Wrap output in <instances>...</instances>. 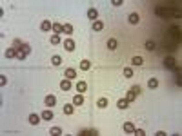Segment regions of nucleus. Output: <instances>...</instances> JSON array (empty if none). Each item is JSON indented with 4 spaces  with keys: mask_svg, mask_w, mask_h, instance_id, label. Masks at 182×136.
Masks as SVG:
<instances>
[{
    "mask_svg": "<svg viewBox=\"0 0 182 136\" xmlns=\"http://www.w3.org/2000/svg\"><path fill=\"white\" fill-rule=\"evenodd\" d=\"M27 55H31V45L29 44H22V47L16 49V58H18V60H26Z\"/></svg>",
    "mask_w": 182,
    "mask_h": 136,
    "instance_id": "obj_1",
    "label": "nucleus"
},
{
    "mask_svg": "<svg viewBox=\"0 0 182 136\" xmlns=\"http://www.w3.org/2000/svg\"><path fill=\"white\" fill-rule=\"evenodd\" d=\"M139 94H140V87H139V86H135L133 89H129V91H128L126 100L129 102V104H131V102H135V100H136V96H139Z\"/></svg>",
    "mask_w": 182,
    "mask_h": 136,
    "instance_id": "obj_2",
    "label": "nucleus"
},
{
    "mask_svg": "<svg viewBox=\"0 0 182 136\" xmlns=\"http://www.w3.org/2000/svg\"><path fill=\"white\" fill-rule=\"evenodd\" d=\"M175 65H177V62H175L173 56H166V58H164V67H166V69L173 71V67H175Z\"/></svg>",
    "mask_w": 182,
    "mask_h": 136,
    "instance_id": "obj_3",
    "label": "nucleus"
},
{
    "mask_svg": "<svg viewBox=\"0 0 182 136\" xmlns=\"http://www.w3.org/2000/svg\"><path fill=\"white\" fill-rule=\"evenodd\" d=\"M75 107H80L82 104H84V96H82V93H78V94H75L73 96V102H71Z\"/></svg>",
    "mask_w": 182,
    "mask_h": 136,
    "instance_id": "obj_4",
    "label": "nucleus"
},
{
    "mask_svg": "<svg viewBox=\"0 0 182 136\" xmlns=\"http://www.w3.org/2000/svg\"><path fill=\"white\" fill-rule=\"evenodd\" d=\"M128 22H129L131 26H136V24L140 22V16L136 15V13H129V16H128Z\"/></svg>",
    "mask_w": 182,
    "mask_h": 136,
    "instance_id": "obj_5",
    "label": "nucleus"
},
{
    "mask_svg": "<svg viewBox=\"0 0 182 136\" xmlns=\"http://www.w3.org/2000/svg\"><path fill=\"white\" fill-rule=\"evenodd\" d=\"M64 49L66 51H75V40H71V38L64 40Z\"/></svg>",
    "mask_w": 182,
    "mask_h": 136,
    "instance_id": "obj_6",
    "label": "nucleus"
},
{
    "mask_svg": "<svg viewBox=\"0 0 182 136\" xmlns=\"http://www.w3.org/2000/svg\"><path fill=\"white\" fill-rule=\"evenodd\" d=\"M27 120H29V123H31V125H38L42 118L38 116V114H35V112H33V114H29V118H27Z\"/></svg>",
    "mask_w": 182,
    "mask_h": 136,
    "instance_id": "obj_7",
    "label": "nucleus"
},
{
    "mask_svg": "<svg viewBox=\"0 0 182 136\" xmlns=\"http://www.w3.org/2000/svg\"><path fill=\"white\" fill-rule=\"evenodd\" d=\"M88 18H89V20H93V22H95V20H98V11H96L95 7H91V9L88 11Z\"/></svg>",
    "mask_w": 182,
    "mask_h": 136,
    "instance_id": "obj_8",
    "label": "nucleus"
},
{
    "mask_svg": "<svg viewBox=\"0 0 182 136\" xmlns=\"http://www.w3.org/2000/svg\"><path fill=\"white\" fill-rule=\"evenodd\" d=\"M60 89L62 91H69L71 89V80H69V78H64V80L60 82Z\"/></svg>",
    "mask_w": 182,
    "mask_h": 136,
    "instance_id": "obj_9",
    "label": "nucleus"
},
{
    "mask_svg": "<svg viewBox=\"0 0 182 136\" xmlns=\"http://www.w3.org/2000/svg\"><path fill=\"white\" fill-rule=\"evenodd\" d=\"M40 118H42L44 122H49V120H53V112H51L49 109H46L42 114H40Z\"/></svg>",
    "mask_w": 182,
    "mask_h": 136,
    "instance_id": "obj_10",
    "label": "nucleus"
},
{
    "mask_svg": "<svg viewBox=\"0 0 182 136\" xmlns=\"http://www.w3.org/2000/svg\"><path fill=\"white\" fill-rule=\"evenodd\" d=\"M91 27H93V31H102V29H104V22H102V20H95Z\"/></svg>",
    "mask_w": 182,
    "mask_h": 136,
    "instance_id": "obj_11",
    "label": "nucleus"
},
{
    "mask_svg": "<svg viewBox=\"0 0 182 136\" xmlns=\"http://www.w3.org/2000/svg\"><path fill=\"white\" fill-rule=\"evenodd\" d=\"M55 104H56V98H55L53 94H48V96H46V105H48V107H53Z\"/></svg>",
    "mask_w": 182,
    "mask_h": 136,
    "instance_id": "obj_12",
    "label": "nucleus"
},
{
    "mask_svg": "<svg viewBox=\"0 0 182 136\" xmlns=\"http://www.w3.org/2000/svg\"><path fill=\"white\" fill-rule=\"evenodd\" d=\"M40 29L42 31H51V29H53V24H51L49 20H44L42 24H40Z\"/></svg>",
    "mask_w": 182,
    "mask_h": 136,
    "instance_id": "obj_13",
    "label": "nucleus"
},
{
    "mask_svg": "<svg viewBox=\"0 0 182 136\" xmlns=\"http://www.w3.org/2000/svg\"><path fill=\"white\" fill-rule=\"evenodd\" d=\"M5 58H16V49L15 47L5 49Z\"/></svg>",
    "mask_w": 182,
    "mask_h": 136,
    "instance_id": "obj_14",
    "label": "nucleus"
},
{
    "mask_svg": "<svg viewBox=\"0 0 182 136\" xmlns=\"http://www.w3.org/2000/svg\"><path fill=\"white\" fill-rule=\"evenodd\" d=\"M128 105H129V102H128L126 98H120V100L117 102V107H118V109H126Z\"/></svg>",
    "mask_w": 182,
    "mask_h": 136,
    "instance_id": "obj_15",
    "label": "nucleus"
},
{
    "mask_svg": "<svg viewBox=\"0 0 182 136\" xmlns=\"http://www.w3.org/2000/svg\"><path fill=\"white\" fill-rule=\"evenodd\" d=\"M124 131L131 134V133H135V125H133L131 122H126V123H124Z\"/></svg>",
    "mask_w": 182,
    "mask_h": 136,
    "instance_id": "obj_16",
    "label": "nucleus"
},
{
    "mask_svg": "<svg viewBox=\"0 0 182 136\" xmlns=\"http://www.w3.org/2000/svg\"><path fill=\"white\" fill-rule=\"evenodd\" d=\"M64 112H66V114H73V112H75V105H73V104H66L64 105Z\"/></svg>",
    "mask_w": 182,
    "mask_h": 136,
    "instance_id": "obj_17",
    "label": "nucleus"
},
{
    "mask_svg": "<svg viewBox=\"0 0 182 136\" xmlns=\"http://www.w3.org/2000/svg\"><path fill=\"white\" fill-rule=\"evenodd\" d=\"M117 45H118V42L115 40V38H109V40H107V49H109V51L117 49Z\"/></svg>",
    "mask_w": 182,
    "mask_h": 136,
    "instance_id": "obj_18",
    "label": "nucleus"
},
{
    "mask_svg": "<svg viewBox=\"0 0 182 136\" xmlns=\"http://www.w3.org/2000/svg\"><path fill=\"white\" fill-rule=\"evenodd\" d=\"M62 29H64V26H62V24H58V22H56V24H53V33H55V35H60Z\"/></svg>",
    "mask_w": 182,
    "mask_h": 136,
    "instance_id": "obj_19",
    "label": "nucleus"
},
{
    "mask_svg": "<svg viewBox=\"0 0 182 136\" xmlns=\"http://www.w3.org/2000/svg\"><path fill=\"white\" fill-rule=\"evenodd\" d=\"M89 67H91V62L89 60H82L80 62V69L82 71H89Z\"/></svg>",
    "mask_w": 182,
    "mask_h": 136,
    "instance_id": "obj_20",
    "label": "nucleus"
},
{
    "mask_svg": "<svg viewBox=\"0 0 182 136\" xmlns=\"http://www.w3.org/2000/svg\"><path fill=\"white\" fill-rule=\"evenodd\" d=\"M86 89H88V83L86 82H78L77 83V91H78V93H84Z\"/></svg>",
    "mask_w": 182,
    "mask_h": 136,
    "instance_id": "obj_21",
    "label": "nucleus"
},
{
    "mask_svg": "<svg viewBox=\"0 0 182 136\" xmlns=\"http://www.w3.org/2000/svg\"><path fill=\"white\" fill-rule=\"evenodd\" d=\"M147 86H149V89H157L158 87V80H157V78H149Z\"/></svg>",
    "mask_w": 182,
    "mask_h": 136,
    "instance_id": "obj_22",
    "label": "nucleus"
},
{
    "mask_svg": "<svg viewBox=\"0 0 182 136\" xmlns=\"http://www.w3.org/2000/svg\"><path fill=\"white\" fill-rule=\"evenodd\" d=\"M96 107H100V109H106V107H107V98H100L98 102H96Z\"/></svg>",
    "mask_w": 182,
    "mask_h": 136,
    "instance_id": "obj_23",
    "label": "nucleus"
},
{
    "mask_svg": "<svg viewBox=\"0 0 182 136\" xmlns=\"http://www.w3.org/2000/svg\"><path fill=\"white\" fill-rule=\"evenodd\" d=\"M62 33H64V35H71V33H73V26H71V24H64V29H62Z\"/></svg>",
    "mask_w": 182,
    "mask_h": 136,
    "instance_id": "obj_24",
    "label": "nucleus"
},
{
    "mask_svg": "<svg viewBox=\"0 0 182 136\" xmlns=\"http://www.w3.org/2000/svg\"><path fill=\"white\" fill-rule=\"evenodd\" d=\"M66 78H77V71L75 69H66Z\"/></svg>",
    "mask_w": 182,
    "mask_h": 136,
    "instance_id": "obj_25",
    "label": "nucleus"
},
{
    "mask_svg": "<svg viewBox=\"0 0 182 136\" xmlns=\"http://www.w3.org/2000/svg\"><path fill=\"white\" fill-rule=\"evenodd\" d=\"M51 64L53 65H60L62 64V56H58V55H55L53 58H51Z\"/></svg>",
    "mask_w": 182,
    "mask_h": 136,
    "instance_id": "obj_26",
    "label": "nucleus"
},
{
    "mask_svg": "<svg viewBox=\"0 0 182 136\" xmlns=\"http://www.w3.org/2000/svg\"><path fill=\"white\" fill-rule=\"evenodd\" d=\"M142 62H144V58H142V56H133L131 64H133V65H142Z\"/></svg>",
    "mask_w": 182,
    "mask_h": 136,
    "instance_id": "obj_27",
    "label": "nucleus"
},
{
    "mask_svg": "<svg viewBox=\"0 0 182 136\" xmlns=\"http://www.w3.org/2000/svg\"><path fill=\"white\" fill-rule=\"evenodd\" d=\"M133 69H131V67H124V76H126V78H131L133 76Z\"/></svg>",
    "mask_w": 182,
    "mask_h": 136,
    "instance_id": "obj_28",
    "label": "nucleus"
},
{
    "mask_svg": "<svg viewBox=\"0 0 182 136\" xmlns=\"http://www.w3.org/2000/svg\"><path fill=\"white\" fill-rule=\"evenodd\" d=\"M88 134L96 136V134H98V131H96V129H91V131H80V136H88Z\"/></svg>",
    "mask_w": 182,
    "mask_h": 136,
    "instance_id": "obj_29",
    "label": "nucleus"
},
{
    "mask_svg": "<svg viewBox=\"0 0 182 136\" xmlns=\"http://www.w3.org/2000/svg\"><path fill=\"white\" fill-rule=\"evenodd\" d=\"M155 45H157V44H155V42H153V40H147V42L144 44V47H146L147 51H151V49H155Z\"/></svg>",
    "mask_w": 182,
    "mask_h": 136,
    "instance_id": "obj_30",
    "label": "nucleus"
},
{
    "mask_svg": "<svg viewBox=\"0 0 182 136\" xmlns=\"http://www.w3.org/2000/svg\"><path fill=\"white\" fill-rule=\"evenodd\" d=\"M51 44H53V45H58V44H60V35H53V36H51Z\"/></svg>",
    "mask_w": 182,
    "mask_h": 136,
    "instance_id": "obj_31",
    "label": "nucleus"
},
{
    "mask_svg": "<svg viewBox=\"0 0 182 136\" xmlns=\"http://www.w3.org/2000/svg\"><path fill=\"white\" fill-rule=\"evenodd\" d=\"M49 133L53 134V136H58V134H62V127H53Z\"/></svg>",
    "mask_w": 182,
    "mask_h": 136,
    "instance_id": "obj_32",
    "label": "nucleus"
},
{
    "mask_svg": "<svg viewBox=\"0 0 182 136\" xmlns=\"http://www.w3.org/2000/svg\"><path fill=\"white\" fill-rule=\"evenodd\" d=\"M5 83H7V78H5V76L2 75V76H0V86H2V87H4V86H5Z\"/></svg>",
    "mask_w": 182,
    "mask_h": 136,
    "instance_id": "obj_33",
    "label": "nucleus"
},
{
    "mask_svg": "<svg viewBox=\"0 0 182 136\" xmlns=\"http://www.w3.org/2000/svg\"><path fill=\"white\" fill-rule=\"evenodd\" d=\"M13 47H15V49L22 47V42H20V40H15V42H13Z\"/></svg>",
    "mask_w": 182,
    "mask_h": 136,
    "instance_id": "obj_34",
    "label": "nucleus"
},
{
    "mask_svg": "<svg viewBox=\"0 0 182 136\" xmlns=\"http://www.w3.org/2000/svg\"><path fill=\"white\" fill-rule=\"evenodd\" d=\"M135 134H136V136H144L146 133H144V131H142V129H135Z\"/></svg>",
    "mask_w": 182,
    "mask_h": 136,
    "instance_id": "obj_35",
    "label": "nucleus"
},
{
    "mask_svg": "<svg viewBox=\"0 0 182 136\" xmlns=\"http://www.w3.org/2000/svg\"><path fill=\"white\" fill-rule=\"evenodd\" d=\"M113 5L118 7V5H122V0H113Z\"/></svg>",
    "mask_w": 182,
    "mask_h": 136,
    "instance_id": "obj_36",
    "label": "nucleus"
}]
</instances>
